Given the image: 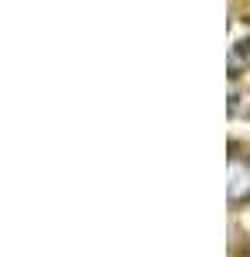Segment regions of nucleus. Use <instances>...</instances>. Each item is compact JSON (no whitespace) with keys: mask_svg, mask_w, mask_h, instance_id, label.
Masks as SVG:
<instances>
[{"mask_svg":"<svg viewBox=\"0 0 250 257\" xmlns=\"http://www.w3.org/2000/svg\"><path fill=\"white\" fill-rule=\"evenodd\" d=\"M250 199V161L247 158H230V202Z\"/></svg>","mask_w":250,"mask_h":257,"instance_id":"nucleus-1","label":"nucleus"}]
</instances>
